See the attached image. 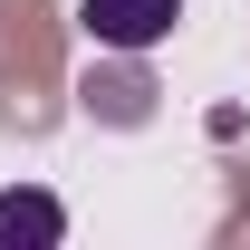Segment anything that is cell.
I'll list each match as a JSON object with an SVG mask.
<instances>
[{
    "mask_svg": "<svg viewBox=\"0 0 250 250\" xmlns=\"http://www.w3.org/2000/svg\"><path fill=\"white\" fill-rule=\"evenodd\" d=\"M0 241H10V250H20V241L48 250V241H67V212L48 202V192H0Z\"/></svg>",
    "mask_w": 250,
    "mask_h": 250,
    "instance_id": "2",
    "label": "cell"
},
{
    "mask_svg": "<svg viewBox=\"0 0 250 250\" xmlns=\"http://www.w3.org/2000/svg\"><path fill=\"white\" fill-rule=\"evenodd\" d=\"M173 20H183V0H77V29L96 39V48H154V39H173Z\"/></svg>",
    "mask_w": 250,
    "mask_h": 250,
    "instance_id": "1",
    "label": "cell"
}]
</instances>
